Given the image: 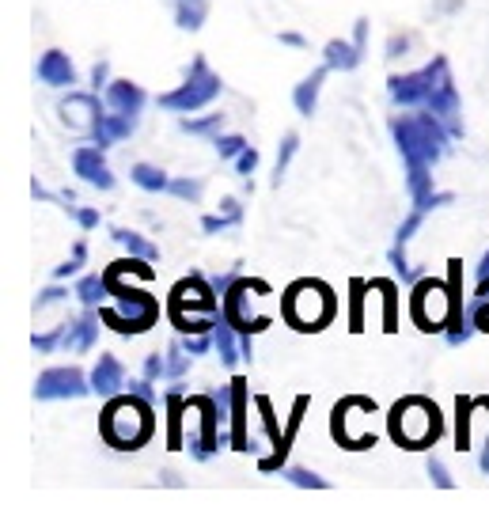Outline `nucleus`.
<instances>
[{
  "label": "nucleus",
  "mask_w": 489,
  "mask_h": 512,
  "mask_svg": "<svg viewBox=\"0 0 489 512\" xmlns=\"http://www.w3.org/2000/svg\"><path fill=\"white\" fill-rule=\"evenodd\" d=\"M387 129H391V141H395L406 167H436L448 156V148H452V141H455L452 129L425 107L395 114Z\"/></svg>",
  "instance_id": "f257e3e1"
},
{
  "label": "nucleus",
  "mask_w": 489,
  "mask_h": 512,
  "mask_svg": "<svg viewBox=\"0 0 489 512\" xmlns=\"http://www.w3.org/2000/svg\"><path fill=\"white\" fill-rule=\"evenodd\" d=\"M448 281H436V277H421L410 293V315L425 334H444L448 323L463 311L459 300V277H463V262L452 258L448 262Z\"/></svg>",
  "instance_id": "f03ea898"
},
{
  "label": "nucleus",
  "mask_w": 489,
  "mask_h": 512,
  "mask_svg": "<svg viewBox=\"0 0 489 512\" xmlns=\"http://www.w3.org/2000/svg\"><path fill=\"white\" fill-rule=\"evenodd\" d=\"M103 440H107L110 448H118V452H133V448H141L152 440L156 433V403H148L141 395H114L103 410Z\"/></svg>",
  "instance_id": "7ed1b4c3"
},
{
  "label": "nucleus",
  "mask_w": 489,
  "mask_h": 512,
  "mask_svg": "<svg viewBox=\"0 0 489 512\" xmlns=\"http://www.w3.org/2000/svg\"><path fill=\"white\" fill-rule=\"evenodd\" d=\"M103 277H107V289H110V296H114V308H99L103 327H110L114 334H122V338L145 334V330L156 327V319H160V300H156V296L145 293V289L126 285L114 266H107Z\"/></svg>",
  "instance_id": "20e7f679"
},
{
  "label": "nucleus",
  "mask_w": 489,
  "mask_h": 512,
  "mask_svg": "<svg viewBox=\"0 0 489 512\" xmlns=\"http://www.w3.org/2000/svg\"><path fill=\"white\" fill-rule=\"evenodd\" d=\"M285 319L289 327L296 330H323L334 315H338V300H334V289L323 285V281H292L285 289Z\"/></svg>",
  "instance_id": "39448f33"
},
{
  "label": "nucleus",
  "mask_w": 489,
  "mask_h": 512,
  "mask_svg": "<svg viewBox=\"0 0 489 512\" xmlns=\"http://www.w3.org/2000/svg\"><path fill=\"white\" fill-rule=\"evenodd\" d=\"M387 425H391V437L399 440V444H406V448H429L444 433V421H440L436 403L421 399V395L399 399V403L391 406Z\"/></svg>",
  "instance_id": "423d86ee"
},
{
  "label": "nucleus",
  "mask_w": 489,
  "mask_h": 512,
  "mask_svg": "<svg viewBox=\"0 0 489 512\" xmlns=\"http://www.w3.org/2000/svg\"><path fill=\"white\" fill-rule=\"evenodd\" d=\"M220 92H224V80H220V76L209 69V61L198 54L190 61V73H186V80H182L179 88H171V92L160 95V107L171 110V114H198V110H205L213 99H220Z\"/></svg>",
  "instance_id": "0eeeda50"
},
{
  "label": "nucleus",
  "mask_w": 489,
  "mask_h": 512,
  "mask_svg": "<svg viewBox=\"0 0 489 512\" xmlns=\"http://www.w3.org/2000/svg\"><path fill=\"white\" fill-rule=\"evenodd\" d=\"M266 293H270L266 281H254V277L239 274L236 281L228 285V293L220 296V315H224L243 338H254V334H262V330H270V315H251V300Z\"/></svg>",
  "instance_id": "6e6552de"
},
{
  "label": "nucleus",
  "mask_w": 489,
  "mask_h": 512,
  "mask_svg": "<svg viewBox=\"0 0 489 512\" xmlns=\"http://www.w3.org/2000/svg\"><path fill=\"white\" fill-rule=\"evenodd\" d=\"M372 414H376V403L372 399H361V395H349L334 406V418H330V429H334V440L342 448H372L376 444V433H372Z\"/></svg>",
  "instance_id": "1a4fd4ad"
},
{
  "label": "nucleus",
  "mask_w": 489,
  "mask_h": 512,
  "mask_svg": "<svg viewBox=\"0 0 489 512\" xmlns=\"http://www.w3.org/2000/svg\"><path fill=\"white\" fill-rule=\"evenodd\" d=\"M452 61L444 54H436L425 69H414V73H391L387 76V95H391V103L399 110H417L429 103V95L436 92V84H440V73L448 69Z\"/></svg>",
  "instance_id": "9d476101"
},
{
  "label": "nucleus",
  "mask_w": 489,
  "mask_h": 512,
  "mask_svg": "<svg viewBox=\"0 0 489 512\" xmlns=\"http://www.w3.org/2000/svg\"><path fill=\"white\" fill-rule=\"evenodd\" d=\"M190 410L198 414V433L186 437V448H190V456L198 459V463H209L220 452V444L228 440L224 429H220L224 406L217 403V395H190Z\"/></svg>",
  "instance_id": "9b49d317"
},
{
  "label": "nucleus",
  "mask_w": 489,
  "mask_h": 512,
  "mask_svg": "<svg viewBox=\"0 0 489 512\" xmlns=\"http://www.w3.org/2000/svg\"><path fill=\"white\" fill-rule=\"evenodd\" d=\"M91 395V376H84L76 365L46 368L35 380V399L38 403H73Z\"/></svg>",
  "instance_id": "f8f14e48"
},
{
  "label": "nucleus",
  "mask_w": 489,
  "mask_h": 512,
  "mask_svg": "<svg viewBox=\"0 0 489 512\" xmlns=\"http://www.w3.org/2000/svg\"><path fill=\"white\" fill-rule=\"evenodd\" d=\"M232 387V399H228V444L236 452H254L251 429H247V406H251V387L243 376H232L228 380Z\"/></svg>",
  "instance_id": "ddd939ff"
},
{
  "label": "nucleus",
  "mask_w": 489,
  "mask_h": 512,
  "mask_svg": "<svg viewBox=\"0 0 489 512\" xmlns=\"http://www.w3.org/2000/svg\"><path fill=\"white\" fill-rule=\"evenodd\" d=\"M425 110H433L436 118L452 129L455 141L463 137V103H459V88H455V80H452V65L440 73V84H436V92L429 95Z\"/></svg>",
  "instance_id": "4468645a"
},
{
  "label": "nucleus",
  "mask_w": 489,
  "mask_h": 512,
  "mask_svg": "<svg viewBox=\"0 0 489 512\" xmlns=\"http://www.w3.org/2000/svg\"><path fill=\"white\" fill-rule=\"evenodd\" d=\"M57 114L65 118V126L80 129V133H91V129L103 122L107 107L99 103V95L95 92H69V99H61Z\"/></svg>",
  "instance_id": "2eb2a0df"
},
{
  "label": "nucleus",
  "mask_w": 489,
  "mask_h": 512,
  "mask_svg": "<svg viewBox=\"0 0 489 512\" xmlns=\"http://www.w3.org/2000/svg\"><path fill=\"white\" fill-rule=\"evenodd\" d=\"M103 152L107 148L99 145H80L73 152V171L84 179L88 186H95V190H114V171L107 167V160H103Z\"/></svg>",
  "instance_id": "dca6fc26"
},
{
  "label": "nucleus",
  "mask_w": 489,
  "mask_h": 512,
  "mask_svg": "<svg viewBox=\"0 0 489 512\" xmlns=\"http://www.w3.org/2000/svg\"><path fill=\"white\" fill-rule=\"evenodd\" d=\"M311 399L308 395H296V403H292V414H289V425H285V433H281V444L273 448L266 459H258V471H285V459H289L292 444H296V433H300V425H304V414H308Z\"/></svg>",
  "instance_id": "f3484780"
},
{
  "label": "nucleus",
  "mask_w": 489,
  "mask_h": 512,
  "mask_svg": "<svg viewBox=\"0 0 489 512\" xmlns=\"http://www.w3.org/2000/svg\"><path fill=\"white\" fill-rule=\"evenodd\" d=\"M118 391H126V368H122L118 357L99 353V361H95V368H91V395L114 399Z\"/></svg>",
  "instance_id": "a211bd4d"
},
{
  "label": "nucleus",
  "mask_w": 489,
  "mask_h": 512,
  "mask_svg": "<svg viewBox=\"0 0 489 512\" xmlns=\"http://www.w3.org/2000/svg\"><path fill=\"white\" fill-rule=\"evenodd\" d=\"M38 80L46 88H73L76 84V65L69 61L65 50H46L38 57Z\"/></svg>",
  "instance_id": "6ab92c4d"
},
{
  "label": "nucleus",
  "mask_w": 489,
  "mask_h": 512,
  "mask_svg": "<svg viewBox=\"0 0 489 512\" xmlns=\"http://www.w3.org/2000/svg\"><path fill=\"white\" fill-rule=\"evenodd\" d=\"M137 133V114H118V110H110V114H103V122L91 129V145L99 148H110L118 145V141H126V137H133Z\"/></svg>",
  "instance_id": "aec40b11"
},
{
  "label": "nucleus",
  "mask_w": 489,
  "mask_h": 512,
  "mask_svg": "<svg viewBox=\"0 0 489 512\" xmlns=\"http://www.w3.org/2000/svg\"><path fill=\"white\" fill-rule=\"evenodd\" d=\"M103 99H107V107L118 110V114H141L148 95H145V88L133 84V80H110Z\"/></svg>",
  "instance_id": "412c9836"
},
{
  "label": "nucleus",
  "mask_w": 489,
  "mask_h": 512,
  "mask_svg": "<svg viewBox=\"0 0 489 512\" xmlns=\"http://www.w3.org/2000/svg\"><path fill=\"white\" fill-rule=\"evenodd\" d=\"M361 61H364V50L353 38H349V42H345V38H330L323 46V65L330 73H353Z\"/></svg>",
  "instance_id": "4be33fe9"
},
{
  "label": "nucleus",
  "mask_w": 489,
  "mask_h": 512,
  "mask_svg": "<svg viewBox=\"0 0 489 512\" xmlns=\"http://www.w3.org/2000/svg\"><path fill=\"white\" fill-rule=\"evenodd\" d=\"M99 323H103V315L95 308H88L80 319H73L69 327H65V349H76V353H88L95 346V338H99Z\"/></svg>",
  "instance_id": "5701e85b"
},
{
  "label": "nucleus",
  "mask_w": 489,
  "mask_h": 512,
  "mask_svg": "<svg viewBox=\"0 0 489 512\" xmlns=\"http://www.w3.org/2000/svg\"><path fill=\"white\" fill-rule=\"evenodd\" d=\"M163 403H167V448L179 452L182 444H186V437H182V421L190 418V399H186L182 391H167Z\"/></svg>",
  "instance_id": "b1692460"
},
{
  "label": "nucleus",
  "mask_w": 489,
  "mask_h": 512,
  "mask_svg": "<svg viewBox=\"0 0 489 512\" xmlns=\"http://www.w3.org/2000/svg\"><path fill=\"white\" fill-rule=\"evenodd\" d=\"M326 73L330 69H315L311 76H304L300 84H296V92H292V107H296V114H304V118H311L315 114V107H319V92H323L326 84Z\"/></svg>",
  "instance_id": "393cba45"
},
{
  "label": "nucleus",
  "mask_w": 489,
  "mask_h": 512,
  "mask_svg": "<svg viewBox=\"0 0 489 512\" xmlns=\"http://www.w3.org/2000/svg\"><path fill=\"white\" fill-rule=\"evenodd\" d=\"M213 338H217V353H220V361L228 368H236L239 361H243V338H239V330L220 315V323L217 330H213Z\"/></svg>",
  "instance_id": "a878e982"
},
{
  "label": "nucleus",
  "mask_w": 489,
  "mask_h": 512,
  "mask_svg": "<svg viewBox=\"0 0 489 512\" xmlns=\"http://www.w3.org/2000/svg\"><path fill=\"white\" fill-rule=\"evenodd\" d=\"M110 239H114L118 247H126V255L148 258V262H160V247H156L148 236H141V232H133V228H110Z\"/></svg>",
  "instance_id": "bb28decb"
},
{
  "label": "nucleus",
  "mask_w": 489,
  "mask_h": 512,
  "mask_svg": "<svg viewBox=\"0 0 489 512\" xmlns=\"http://www.w3.org/2000/svg\"><path fill=\"white\" fill-rule=\"evenodd\" d=\"M478 410V399H455V452H471V421Z\"/></svg>",
  "instance_id": "cd10ccee"
},
{
  "label": "nucleus",
  "mask_w": 489,
  "mask_h": 512,
  "mask_svg": "<svg viewBox=\"0 0 489 512\" xmlns=\"http://www.w3.org/2000/svg\"><path fill=\"white\" fill-rule=\"evenodd\" d=\"M129 179L148 190V194H167V186H171V175L156 164H133L129 167Z\"/></svg>",
  "instance_id": "c85d7f7f"
},
{
  "label": "nucleus",
  "mask_w": 489,
  "mask_h": 512,
  "mask_svg": "<svg viewBox=\"0 0 489 512\" xmlns=\"http://www.w3.org/2000/svg\"><path fill=\"white\" fill-rule=\"evenodd\" d=\"M372 293L383 296V330L395 334V330H399V285L376 277V281H372Z\"/></svg>",
  "instance_id": "c756f323"
},
{
  "label": "nucleus",
  "mask_w": 489,
  "mask_h": 512,
  "mask_svg": "<svg viewBox=\"0 0 489 512\" xmlns=\"http://www.w3.org/2000/svg\"><path fill=\"white\" fill-rule=\"evenodd\" d=\"M209 16V0H175V23L182 31H201Z\"/></svg>",
  "instance_id": "7c9ffc66"
},
{
  "label": "nucleus",
  "mask_w": 489,
  "mask_h": 512,
  "mask_svg": "<svg viewBox=\"0 0 489 512\" xmlns=\"http://www.w3.org/2000/svg\"><path fill=\"white\" fill-rule=\"evenodd\" d=\"M76 296H80V304H84V308H103V300L110 296L107 277H103V274H84L80 281H76Z\"/></svg>",
  "instance_id": "2f4dec72"
},
{
  "label": "nucleus",
  "mask_w": 489,
  "mask_h": 512,
  "mask_svg": "<svg viewBox=\"0 0 489 512\" xmlns=\"http://www.w3.org/2000/svg\"><path fill=\"white\" fill-rule=\"evenodd\" d=\"M296 152H300V133H285L281 145H277V160H273V186L285 183V175H289V164Z\"/></svg>",
  "instance_id": "473e14b6"
},
{
  "label": "nucleus",
  "mask_w": 489,
  "mask_h": 512,
  "mask_svg": "<svg viewBox=\"0 0 489 512\" xmlns=\"http://www.w3.org/2000/svg\"><path fill=\"white\" fill-rule=\"evenodd\" d=\"M182 133H194V137H209V133H220L224 129V114L213 110V114H198V118H179Z\"/></svg>",
  "instance_id": "72a5a7b5"
},
{
  "label": "nucleus",
  "mask_w": 489,
  "mask_h": 512,
  "mask_svg": "<svg viewBox=\"0 0 489 512\" xmlns=\"http://www.w3.org/2000/svg\"><path fill=\"white\" fill-rule=\"evenodd\" d=\"M467 315L474 319V327L489 334V281H478L474 296L467 300Z\"/></svg>",
  "instance_id": "f704fd0d"
},
{
  "label": "nucleus",
  "mask_w": 489,
  "mask_h": 512,
  "mask_svg": "<svg viewBox=\"0 0 489 512\" xmlns=\"http://www.w3.org/2000/svg\"><path fill=\"white\" fill-rule=\"evenodd\" d=\"M368 289H372V285L361 281V277L349 281V296H353V300H349V304H353V311H349V330H353V334L364 330V293H368Z\"/></svg>",
  "instance_id": "c9c22d12"
},
{
  "label": "nucleus",
  "mask_w": 489,
  "mask_h": 512,
  "mask_svg": "<svg viewBox=\"0 0 489 512\" xmlns=\"http://www.w3.org/2000/svg\"><path fill=\"white\" fill-rule=\"evenodd\" d=\"M474 319L467 315V308L455 315L452 323H448V330H444V338H448V346H467L471 342V334H474Z\"/></svg>",
  "instance_id": "e433bc0d"
},
{
  "label": "nucleus",
  "mask_w": 489,
  "mask_h": 512,
  "mask_svg": "<svg viewBox=\"0 0 489 512\" xmlns=\"http://www.w3.org/2000/svg\"><path fill=\"white\" fill-rule=\"evenodd\" d=\"M387 258H391V266H395V274H399L402 285H417V281L425 277V270H421V266H410V262H406V247H391V251H387Z\"/></svg>",
  "instance_id": "4c0bfd02"
},
{
  "label": "nucleus",
  "mask_w": 489,
  "mask_h": 512,
  "mask_svg": "<svg viewBox=\"0 0 489 512\" xmlns=\"http://www.w3.org/2000/svg\"><path fill=\"white\" fill-rule=\"evenodd\" d=\"M163 357H167V376H171V380H182V376L190 372V361H194V357L186 353V346H182V338L179 342H171Z\"/></svg>",
  "instance_id": "58836bf2"
},
{
  "label": "nucleus",
  "mask_w": 489,
  "mask_h": 512,
  "mask_svg": "<svg viewBox=\"0 0 489 512\" xmlns=\"http://www.w3.org/2000/svg\"><path fill=\"white\" fill-rule=\"evenodd\" d=\"M213 148H217L220 160H236L239 152L247 148V137H243V133H217V137H213Z\"/></svg>",
  "instance_id": "ea45409f"
},
{
  "label": "nucleus",
  "mask_w": 489,
  "mask_h": 512,
  "mask_svg": "<svg viewBox=\"0 0 489 512\" xmlns=\"http://www.w3.org/2000/svg\"><path fill=\"white\" fill-rule=\"evenodd\" d=\"M285 478H289L296 490H326V486H330L326 478H319L315 471H308V467H285Z\"/></svg>",
  "instance_id": "a19ab883"
},
{
  "label": "nucleus",
  "mask_w": 489,
  "mask_h": 512,
  "mask_svg": "<svg viewBox=\"0 0 489 512\" xmlns=\"http://www.w3.org/2000/svg\"><path fill=\"white\" fill-rule=\"evenodd\" d=\"M84 262H88V243H84V239H76V243H73V255H69V262H61V266L54 270V277H57V281H65V277H76V274H80V266H84Z\"/></svg>",
  "instance_id": "79ce46f5"
},
{
  "label": "nucleus",
  "mask_w": 489,
  "mask_h": 512,
  "mask_svg": "<svg viewBox=\"0 0 489 512\" xmlns=\"http://www.w3.org/2000/svg\"><path fill=\"white\" fill-rule=\"evenodd\" d=\"M425 217H429V213H421V209H410V213H406V220L399 224V232H395V247H406V243L417 236V228L425 224Z\"/></svg>",
  "instance_id": "37998d69"
},
{
  "label": "nucleus",
  "mask_w": 489,
  "mask_h": 512,
  "mask_svg": "<svg viewBox=\"0 0 489 512\" xmlns=\"http://www.w3.org/2000/svg\"><path fill=\"white\" fill-rule=\"evenodd\" d=\"M167 194H175V198H182V202H198L201 198V179H171V186H167Z\"/></svg>",
  "instance_id": "c03bdc74"
},
{
  "label": "nucleus",
  "mask_w": 489,
  "mask_h": 512,
  "mask_svg": "<svg viewBox=\"0 0 489 512\" xmlns=\"http://www.w3.org/2000/svg\"><path fill=\"white\" fill-rule=\"evenodd\" d=\"M65 327H69V323H61V327L46 330V334H35V338H31V346H35L38 353H54V349L65 342Z\"/></svg>",
  "instance_id": "a18cd8bd"
},
{
  "label": "nucleus",
  "mask_w": 489,
  "mask_h": 512,
  "mask_svg": "<svg viewBox=\"0 0 489 512\" xmlns=\"http://www.w3.org/2000/svg\"><path fill=\"white\" fill-rule=\"evenodd\" d=\"M239 220L228 217V213H209V217H201V232L205 236H220V232H228V228H236Z\"/></svg>",
  "instance_id": "49530a36"
},
{
  "label": "nucleus",
  "mask_w": 489,
  "mask_h": 512,
  "mask_svg": "<svg viewBox=\"0 0 489 512\" xmlns=\"http://www.w3.org/2000/svg\"><path fill=\"white\" fill-rule=\"evenodd\" d=\"M182 346H186L190 357H205L209 349L217 346V338L213 334H182Z\"/></svg>",
  "instance_id": "de8ad7c7"
},
{
  "label": "nucleus",
  "mask_w": 489,
  "mask_h": 512,
  "mask_svg": "<svg viewBox=\"0 0 489 512\" xmlns=\"http://www.w3.org/2000/svg\"><path fill=\"white\" fill-rule=\"evenodd\" d=\"M65 213H73L76 220H80V228H84V232H91V228H99V209H91V205H69V209H65Z\"/></svg>",
  "instance_id": "09e8293b"
},
{
  "label": "nucleus",
  "mask_w": 489,
  "mask_h": 512,
  "mask_svg": "<svg viewBox=\"0 0 489 512\" xmlns=\"http://www.w3.org/2000/svg\"><path fill=\"white\" fill-rule=\"evenodd\" d=\"M429 478H433V486H440V490H452V486H455L452 471H448V467H444L436 456H429Z\"/></svg>",
  "instance_id": "8fccbe9b"
},
{
  "label": "nucleus",
  "mask_w": 489,
  "mask_h": 512,
  "mask_svg": "<svg viewBox=\"0 0 489 512\" xmlns=\"http://www.w3.org/2000/svg\"><path fill=\"white\" fill-rule=\"evenodd\" d=\"M65 296H69V289H65V285H50V289H42V293L35 296V311L50 308V304H61Z\"/></svg>",
  "instance_id": "3c124183"
},
{
  "label": "nucleus",
  "mask_w": 489,
  "mask_h": 512,
  "mask_svg": "<svg viewBox=\"0 0 489 512\" xmlns=\"http://www.w3.org/2000/svg\"><path fill=\"white\" fill-rule=\"evenodd\" d=\"M156 380H148V376H141V380H129L126 391H133V395H141V399H148V403H160V391H156Z\"/></svg>",
  "instance_id": "603ef678"
},
{
  "label": "nucleus",
  "mask_w": 489,
  "mask_h": 512,
  "mask_svg": "<svg viewBox=\"0 0 489 512\" xmlns=\"http://www.w3.org/2000/svg\"><path fill=\"white\" fill-rule=\"evenodd\" d=\"M254 167H258V148L247 145L236 156V171H239V175H254Z\"/></svg>",
  "instance_id": "864d4df0"
},
{
  "label": "nucleus",
  "mask_w": 489,
  "mask_h": 512,
  "mask_svg": "<svg viewBox=\"0 0 489 512\" xmlns=\"http://www.w3.org/2000/svg\"><path fill=\"white\" fill-rule=\"evenodd\" d=\"M110 84V65L107 61H95V69H91V92H107Z\"/></svg>",
  "instance_id": "5fc2aeb1"
},
{
  "label": "nucleus",
  "mask_w": 489,
  "mask_h": 512,
  "mask_svg": "<svg viewBox=\"0 0 489 512\" xmlns=\"http://www.w3.org/2000/svg\"><path fill=\"white\" fill-rule=\"evenodd\" d=\"M145 376H148V380H160V376H167V357H160V353H148V357H145Z\"/></svg>",
  "instance_id": "6e6d98bb"
},
{
  "label": "nucleus",
  "mask_w": 489,
  "mask_h": 512,
  "mask_svg": "<svg viewBox=\"0 0 489 512\" xmlns=\"http://www.w3.org/2000/svg\"><path fill=\"white\" fill-rule=\"evenodd\" d=\"M406 50H410V38H406V35H391V38H387V57H402Z\"/></svg>",
  "instance_id": "4d7b16f0"
},
{
  "label": "nucleus",
  "mask_w": 489,
  "mask_h": 512,
  "mask_svg": "<svg viewBox=\"0 0 489 512\" xmlns=\"http://www.w3.org/2000/svg\"><path fill=\"white\" fill-rule=\"evenodd\" d=\"M353 42H357L361 50H368V19H364V16L353 23Z\"/></svg>",
  "instance_id": "13d9d810"
},
{
  "label": "nucleus",
  "mask_w": 489,
  "mask_h": 512,
  "mask_svg": "<svg viewBox=\"0 0 489 512\" xmlns=\"http://www.w3.org/2000/svg\"><path fill=\"white\" fill-rule=\"evenodd\" d=\"M281 46H292V50H304L308 42H304V35H296V31H281Z\"/></svg>",
  "instance_id": "bf43d9fd"
},
{
  "label": "nucleus",
  "mask_w": 489,
  "mask_h": 512,
  "mask_svg": "<svg viewBox=\"0 0 489 512\" xmlns=\"http://www.w3.org/2000/svg\"><path fill=\"white\" fill-rule=\"evenodd\" d=\"M474 274H478V281H489V251L482 255V262H478V270H474Z\"/></svg>",
  "instance_id": "052dcab7"
},
{
  "label": "nucleus",
  "mask_w": 489,
  "mask_h": 512,
  "mask_svg": "<svg viewBox=\"0 0 489 512\" xmlns=\"http://www.w3.org/2000/svg\"><path fill=\"white\" fill-rule=\"evenodd\" d=\"M459 4H463V0H440V4H436V8H440V12H455V8H459Z\"/></svg>",
  "instance_id": "680f3d73"
},
{
  "label": "nucleus",
  "mask_w": 489,
  "mask_h": 512,
  "mask_svg": "<svg viewBox=\"0 0 489 512\" xmlns=\"http://www.w3.org/2000/svg\"><path fill=\"white\" fill-rule=\"evenodd\" d=\"M478 403H482V410H486V429H489V395H482ZM486 448H489V437H486Z\"/></svg>",
  "instance_id": "e2e57ef3"
},
{
  "label": "nucleus",
  "mask_w": 489,
  "mask_h": 512,
  "mask_svg": "<svg viewBox=\"0 0 489 512\" xmlns=\"http://www.w3.org/2000/svg\"><path fill=\"white\" fill-rule=\"evenodd\" d=\"M478 467H482V475H489V448L482 452V459H478Z\"/></svg>",
  "instance_id": "0e129e2a"
}]
</instances>
